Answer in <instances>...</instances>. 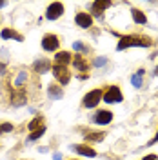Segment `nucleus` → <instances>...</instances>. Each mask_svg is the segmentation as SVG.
<instances>
[{"label":"nucleus","mask_w":158,"mask_h":160,"mask_svg":"<svg viewBox=\"0 0 158 160\" xmlns=\"http://www.w3.org/2000/svg\"><path fill=\"white\" fill-rule=\"evenodd\" d=\"M153 42L149 38H136V37H122V40L118 42V51L131 48V46H138V48H149Z\"/></svg>","instance_id":"nucleus-1"},{"label":"nucleus","mask_w":158,"mask_h":160,"mask_svg":"<svg viewBox=\"0 0 158 160\" xmlns=\"http://www.w3.org/2000/svg\"><path fill=\"white\" fill-rule=\"evenodd\" d=\"M102 97H104V93H102L100 89H93L91 93H87V95L84 97V106H86V108H95V106L100 102Z\"/></svg>","instance_id":"nucleus-2"},{"label":"nucleus","mask_w":158,"mask_h":160,"mask_svg":"<svg viewBox=\"0 0 158 160\" xmlns=\"http://www.w3.org/2000/svg\"><path fill=\"white\" fill-rule=\"evenodd\" d=\"M104 100L107 104H118V102H122V91L116 86H111L107 89V93L104 95Z\"/></svg>","instance_id":"nucleus-3"},{"label":"nucleus","mask_w":158,"mask_h":160,"mask_svg":"<svg viewBox=\"0 0 158 160\" xmlns=\"http://www.w3.org/2000/svg\"><path fill=\"white\" fill-rule=\"evenodd\" d=\"M62 13H64V4L62 2H53L49 8H47V15L46 17L49 20H57Z\"/></svg>","instance_id":"nucleus-4"},{"label":"nucleus","mask_w":158,"mask_h":160,"mask_svg":"<svg viewBox=\"0 0 158 160\" xmlns=\"http://www.w3.org/2000/svg\"><path fill=\"white\" fill-rule=\"evenodd\" d=\"M53 73H55L57 80H58L62 86L69 82V71H67V68H66V66H57V64H55V69H53Z\"/></svg>","instance_id":"nucleus-5"},{"label":"nucleus","mask_w":158,"mask_h":160,"mask_svg":"<svg viewBox=\"0 0 158 160\" xmlns=\"http://www.w3.org/2000/svg\"><path fill=\"white\" fill-rule=\"evenodd\" d=\"M58 37H55V35H46L44 38H42V48L46 51H55L58 48Z\"/></svg>","instance_id":"nucleus-6"},{"label":"nucleus","mask_w":158,"mask_h":160,"mask_svg":"<svg viewBox=\"0 0 158 160\" xmlns=\"http://www.w3.org/2000/svg\"><path fill=\"white\" fill-rule=\"evenodd\" d=\"M113 120V113H109V111H98L96 115H95V122L100 124V126H106Z\"/></svg>","instance_id":"nucleus-7"},{"label":"nucleus","mask_w":158,"mask_h":160,"mask_svg":"<svg viewBox=\"0 0 158 160\" xmlns=\"http://www.w3.org/2000/svg\"><path fill=\"white\" fill-rule=\"evenodd\" d=\"M75 22L78 24L80 28H91L93 18H91V15H87V13H78L77 18H75Z\"/></svg>","instance_id":"nucleus-8"},{"label":"nucleus","mask_w":158,"mask_h":160,"mask_svg":"<svg viewBox=\"0 0 158 160\" xmlns=\"http://www.w3.org/2000/svg\"><path fill=\"white\" fill-rule=\"evenodd\" d=\"M57 66H67L71 62V55L67 53V51H60V53H57Z\"/></svg>","instance_id":"nucleus-9"},{"label":"nucleus","mask_w":158,"mask_h":160,"mask_svg":"<svg viewBox=\"0 0 158 160\" xmlns=\"http://www.w3.org/2000/svg\"><path fill=\"white\" fill-rule=\"evenodd\" d=\"M49 68H51V64H49V60H46V58L35 62V71H37V73H47Z\"/></svg>","instance_id":"nucleus-10"},{"label":"nucleus","mask_w":158,"mask_h":160,"mask_svg":"<svg viewBox=\"0 0 158 160\" xmlns=\"http://www.w3.org/2000/svg\"><path fill=\"white\" fill-rule=\"evenodd\" d=\"M109 6H111V2H107V0H96V2L93 4V11H95V15L100 17V13L106 9V8H109Z\"/></svg>","instance_id":"nucleus-11"},{"label":"nucleus","mask_w":158,"mask_h":160,"mask_svg":"<svg viewBox=\"0 0 158 160\" xmlns=\"http://www.w3.org/2000/svg\"><path fill=\"white\" fill-rule=\"evenodd\" d=\"M73 66H75L78 71H87V62L82 58L80 55H77V57L73 58Z\"/></svg>","instance_id":"nucleus-12"},{"label":"nucleus","mask_w":158,"mask_h":160,"mask_svg":"<svg viewBox=\"0 0 158 160\" xmlns=\"http://www.w3.org/2000/svg\"><path fill=\"white\" fill-rule=\"evenodd\" d=\"M75 149H77V153L86 155V157H96V151L93 149V148H89V146H77Z\"/></svg>","instance_id":"nucleus-13"},{"label":"nucleus","mask_w":158,"mask_h":160,"mask_svg":"<svg viewBox=\"0 0 158 160\" xmlns=\"http://www.w3.org/2000/svg\"><path fill=\"white\" fill-rule=\"evenodd\" d=\"M22 104H26V93L24 91L13 93V106H22Z\"/></svg>","instance_id":"nucleus-14"},{"label":"nucleus","mask_w":158,"mask_h":160,"mask_svg":"<svg viewBox=\"0 0 158 160\" xmlns=\"http://www.w3.org/2000/svg\"><path fill=\"white\" fill-rule=\"evenodd\" d=\"M47 91H49V97H51L53 100L62 98V95H64V93H62V89H60L58 86H55V84H51V86H49V89H47Z\"/></svg>","instance_id":"nucleus-15"},{"label":"nucleus","mask_w":158,"mask_h":160,"mask_svg":"<svg viewBox=\"0 0 158 160\" xmlns=\"http://www.w3.org/2000/svg\"><path fill=\"white\" fill-rule=\"evenodd\" d=\"M131 13H133V20H135L136 24H146V22H147L146 15H144V13H142L140 9H133Z\"/></svg>","instance_id":"nucleus-16"},{"label":"nucleus","mask_w":158,"mask_h":160,"mask_svg":"<svg viewBox=\"0 0 158 160\" xmlns=\"http://www.w3.org/2000/svg\"><path fill=\"white\" fill-rule=\"evenodd\" d=\"M142 77H144V69H138L136 75H133V77H131V82H133V86H135V88H140V86H142Z\"/></svg>","instance_id":"nucleus-17"},{"label":"nucleus","mask_w":158,"mask_h":160,"mask_svg":"<svg viewBox=\"0 0 158 160\" xmlns=\"http://www.w3.org/2000/svg\"><path fill=\"white\" fill-rule=\"evenodd\" d=\"M40 128H42V117L33 118V120L29 122V126H27V129H31V131H33V129L37 131V129H40Z\"/></svg>","instance_id":"nucleus-18"},{"label":"nucleus","mask_w":158,"mask_h":160,"mask_svg":"<svg viewBox=\"0 0 158 160\" xmlns=\"http://www.w3.org/2000/svg\"><path fill=\"white\" fill-rule=\"evenodd\" d=\"M2 38H17V40H22V37H20V35H17V33H13V31H9V29H4V31H2Z\"/></svg>","instance_id":"nucleus-19"},{"label":"nucleus","mask_w":158,"mask_h":160,"mask_svg":"<svg viewBox=\"0 0 158 160\" xmlns=\"http://www.w3.org/2000/svg\"><path fill=\"white\" fill-rule=\"evenodd\" d=\"M44 133H46V128L42 126L40 129H37V131H33V133H31V135H29V140H37V138H40V137H42Z\"/></svg>","instance_id":"nucleus-20"},{"label":"nucleus","mask_w":158,"mask_h":160,"mask_svg":"<svg viewBox=\"0 0 158 160\" xmlns=\"http://www.w3.org/2000/svg\"><path fill=\"white\" fill-rule=\"evenodd\" d=\"M104 137H106L104 133H89L86 138H87V140H96V142H100V140L104 138Z\"/></svg>","instance_id":"nucleus-21"},{"label":"nucleus","mask_w":158,"mask_h":160,"mask_svg":"<svg viewBox=\"0 0 158 160\" xmlns=\"http://www.w3.org/2000/svg\"><path fill=\"white\" fill-rule=\"evenodd\" d=\"M0 129H2V133H7V131H13V126L11 124H2Z\"/></svg>","instance_id":"nucleus-22"},{"label":"nucleus","mask_w":158,"mask_h":160,"mask_svg":"<svg viewBox=\"0 0 158 160\" xmlns=\"http://www.w3.org/2000/svg\"><path fill=\"white\" fill-rule=\"evenodd\" d=\"M73 48H75L77 51H86V46H84V44H80V42H75V44H73Z\"/></svg>","instance_id":"nucleus-23"},{"label":"nucleus","mask_w":158,"mask_h":160,"mask_svg":"<svg viewBox=\"0 0 158 160\" xmlns=\"http://www.w3.org/2000/svg\"><path fill=\"white\" fill-rule=\"evenodd\" d=\"M26 77H27L26 73H20V75H18V78H17V86H20V84H22V82L26 80Z\"/></svg>","instance_id":"nucleus-24"},{"label":"nucleus","mask_w":158,"mask_h":160,"mask_svg":"<svg viewBox=\"0 0 158 160\" xmlns=\"http://www.w3.org/2000/svg\"><path fill=\"white\" fill-rule=\"evenodd\" d=\"M106 62H107L106 58H96V60H95V66H104Z\"/></svg>","instance_id":"nucleus-25"},{"label":"nucleus","mask_w":158,"mask_h":160,"mask_svg":"<svg viewBox=\"0 0 158 160\" xmlns=\"http://www.w3.org/2000/svg\"><path fill=\"white\" fill-rule=\"evenodd\" d=\"M144 160H158L156 155H147V157H144Z\"/></svg>","instance_id":"nucleus-26"},{"label":"nucleus","mask_w":158,"mask_h":160,"mask_svg":"<svg viewBox=\"0 0 158 160\" xmlns=\"http://www.w3.org/2000/svg\"><path fill=\"white\" fill-rule=\"evenodd\" d=\"M156 142H158V133H156V135H155V138L151 140V142H149L147 146H153V144H156Z\"/></svg>","instance_id":"nucleus-27"},{"label":"nucleus","mask_w":158,"mask_h":160,"mask_svg":"<svg viewBox=\"0 0 158 160\" xmlns=\"http://www.w3.org/2000/svg\"><path fill=\"white\" fill-rule=\"evenodd\" d=\"M4 73H6V66H4V64H0V75H4Z\"/></svg>","instance_id":"nucleus-28"},{"label":"nucleus","mask_w":158,"mask_h":160,"mask_svg":"<svg viewBox=\"0 0 158 160\" xmlns=\"http://www.w3.org/2000/svg\"><path fill=\"white\" fill-rule=\"evenodd\" d=\"M55 160H62V157H60V153H57V155H55Z\"/></svg>","instance_id":"nucleus-29"},{"label":"nucleus","mask_w":158,"mask_h":160,"mask_svg":"<svg viewBox=\"0 0 158 160\" xmlns=\"http://www.w3.org/2000/svg\"><path fill=\"white\" fill-rule=\"evenodd\" d=\"M155 75H158V68H156V69H155Z\"/></svg>","instance_id":"nucleus-30"},{"label":"nucleus","mask_w":158,"mask_h":160,"mask_svg":"<svg viewBox=\"0 0 158 160\" xmlns=\"http://www.w3.org/2000/svg\"><path fill=\"white\" fill-rule=\"evenodd\" d=\"M2 6H4V2H0V8H2Z\"/></svg>","instance_id":"nucleus-31"}]
</instances>
